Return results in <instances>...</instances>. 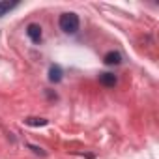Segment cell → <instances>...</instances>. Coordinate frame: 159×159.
Listing matches in <instances>:
<instances>
[{
  "instance_id": "1",
  "label": "cell",
  "mask_w": 159,
  "mask_h": 159,
  "mask_svg": "<svg viewBox=\"0 0 159 159\" xmlns=\"http://www.w3.org/2000/svg\"><path fill=\"white\" fill-rule=\"evenodd\" d=\"M58 25H60V30L66 32V34H75L79 30V15L77 13H62L60 19H58Z\"/></svg>"
},
{
  "instance_id": "2",
  "label": "cell",
  "mask_w": 159,
  "mask_h": 159,
  "mask_svg": "<svg viewBox=\"0 0 159 159\" xmlns=\"http://www.w3.org/2000/svg\"><path fill=\"white\" fill-rule=\"evenodd\" d=\"M26 36H28L34 43H39L41 38H43V34H41V26L36 25V23H30V25L26 26Z\"/></svg>"
},
{
  "instance_id": "3",
  "label": "cell",
  "mask_w": 159,
  "mask_h": 159,
  "mask_svg": "<svg viewBox=\"0 0 159 159\" xmlns=\"http://www.w3.org/2000/svg\"><path fill=\"white\" fill-rule=\"evenodd\" d=\"M62 75H64V71H62L60 66L52 64V66L49 67V81H51V83H60V81H62Z\"/></svg>"
},
{
  "instance_id": "4",
  "label": "cell",
  "mask_w": 159,
  "mask_h": 159,
  "mask_svg": "<svg viewBox=\"0 0 159 159\" xmlns=\"http://www.w3.org/2000/svg\"><path fill=\"white\" fill-rule=\"evenodd\" d=\"M103 62H105L107 66H118V64H122V54H120L118 51H111V52L105 54Z\"/></svg>"
},
{
  "instance_id": "5",
  "label": "cell",
  "mask_w": 159,
  "mask_h": 159,
  "mask_svg": "<svg viewBox=\"0 0 159 159\" xmlns=\"http://www.w3.org/2000/svg\"><path fill=\"white\" fill-rule=\"evenodd\" d=\"M17 6H19V2H8V0H2V2H0V17H4L6 13H10Z\"/></svg>"
},
{
  "instance_id": "6",
  "label": "cell",
  "mask_w": 159,
  "mask_h": 159,
  "mask_svg": "<svg viewBox=\"0 0 159 159\" xmlns=\"http://www.w3.org/2000/svg\"><path fill=\"white\" fill-rule=\"evenodd\" d=\"M99 83H101L103 86H114V84H116V77H114L112 73H101V75H99Z\"/></svg>"
},
{
  "instance_id": "7",
  "label": "cell",
  "mask_w": 159,
  "mask_h": 159,
  "mask_svg": "<svg viewBox=\"0 0 159 159\" xmlns=\"http://www.w3.org/2000/svg\"><path fill=\"white\" fill-rule=\"evenodd\" d=\"M25 124H26V125H34V127H36V125H47V120H45V118H26V120H25Z\"/></svg>"
},
{
  "instance_id": "8",
  "label": "cell",
  "mask_w": 159,
  "mask_h": 159,
  "mask_svg": "<svg viewBox=\"0 0 159 159\" xmlns=\"http://www.w3.org/2000/svg\"><path fill=\"white\" fill-rule=\"evenodd\" d=\"M30 148H32L36 153H41V155H45V152H41V148H38V146H32V144H30Z\"/></svg>"
}]
</instances>
